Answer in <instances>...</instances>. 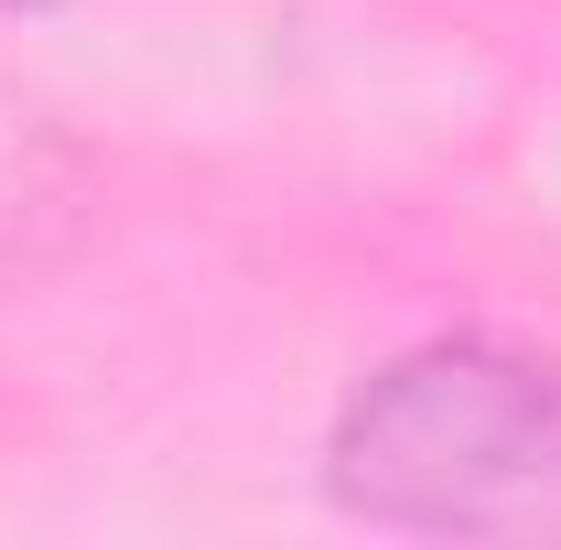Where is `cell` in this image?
Segmentation results:
<instances>
[{
  "mask_svg": "<svg viewBox=\"0 0 561 550\" xmlns=\"http://www.w3.org/2000/svg\"><path fill=\"white\" fill-rule=\"evenodd\" d=\"M324 507L389 540H561V345L421 335L324 432Z\"/></svg>",
  "mask_w": 561,
  "mask_h": 550,
  "instance_id": "cell-1",
  "label": "cell"
},
{
  "mask_svg": "<svg viewBox=\"0 0 561 550\" xmlns=\"http://www.w3.org/2000/svg\"><path fill=\"white\" fill-rule=\"evenodd\" d=\"M11 11H33V0H11Z\"/></svg>",
  "mask_w": 561,
  "mask_h": 550,
  "instance_id": "cell-2",
  "label": "cell"
}]
</instances>
